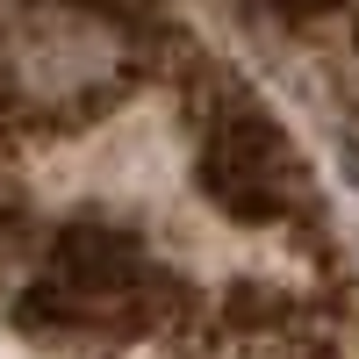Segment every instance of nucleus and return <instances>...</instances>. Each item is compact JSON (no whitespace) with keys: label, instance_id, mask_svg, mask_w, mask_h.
<instances>
[{"label":"nucleus","instance_id":"f257e3e1","mask_svg":"<svg viewBox=\"0 0 359 359\" xmlns=\"http://www.w3.org/2000/svg\"><path fill=\"white\" fill-rule=\"evenodd\" d=\"M180 302V280L130 230H72L29 287V331H137Z\"/></svg>","mask_w":359,"mask_h":359},{"label":"nucleus","instance_id":"f03ea898","mask_svg":"<svg viewBox=\"0 0 359 359\" xmlns=\"http://www.w3.org/2000/svg\"><path fill=\"white\" fill-rule=\"evenodd\" d=\"M201 187L230 223H294L309 208V180L266 123H237L201 151Z\"/></svg>","mask_w":359,"mask_h":359},{"label":"nucleus","instance_id":"7ed1b4c3","mask_svg":"<svg viewBox=\"0 0 359 359\" xmlns=\"http://www.w3.org/2000/svg\"><path fill=\"white\" fill-rule=\"evenodd\" d=\"M201 359H338V338L323 331V316H309V309L259 302L245 316H230L223 331L208 338Z\"/></svg>","mask_w":359,"mask_h":359}]
</instances>
